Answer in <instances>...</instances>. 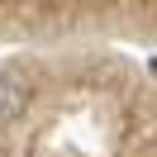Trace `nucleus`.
I'll list each match as a JSON object with an SVG mask.
<instances>
[{
	"label": "nucleus",
	"instance_id": "f257e3e1",
	"mask_svg": "<svg viewBox=\"0 0 157 157\" xmlns=\"http://www.w3.org/2000/svg\"><path fill=\"white\" fill-rule=\"evenodd\" d=\"M29 105V81L19 71H0V124H14Z\"/></svg>",
	"mask_w": 157,
	"mask_h": 157
}]
</instances>
